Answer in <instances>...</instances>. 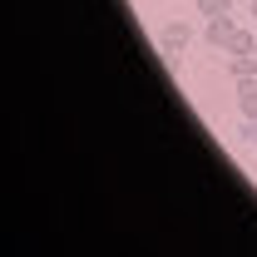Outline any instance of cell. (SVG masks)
I'll list each match as a JSON object with an SVG mask.
<instances>
[{
  "instance_id": "9c48e42d",
  "label": "cell",
  "mask_w": 257,
  "mask_h": 257,
  "mask_svg": "<svg viewBox=\"0 0 257 257\" xmlns=\"http://www.w3.org/2000/svg\"><path fill=\"white\" fill-rule=\"evenodd\" d=\"M232 5H237V0H232Z\"/></svg>"
},
{
  "instance_id": "6da1fadb",
  "label": "cell",
  "mask_w": 257,
  "mask_h": 257,
  "mask_svg": "<svg viewBox=\"0 0 257 257\" xmlns=\"http://www.w3.org/2000/svg\"><path fill=\"white\" fill-rule=\"evenodd\" d=\"M188 45H193V30H188V20H168V25L159 30V50H163V55H183Z\"/></svg>"
},
{
  "instance_id": "8992f818",
  "label": "cell",
  "mask_w": 257,
  "mask_h": 257,
  "mask_svg": "<svg viewBox=\"0 0 257 257\" xmlns=\"http://www.w3.org/2000/svg\"><path fill=\"white\" fill-rule=\"evenodd\" d=\"M252 50H257V35H247V30H237L232 45H227V55H252Z\"/></svg>"
},
{
  "instance_id": "ba28073f",
  "label": "cell",
  "mask_w": 257,
  "mask_h": 257,
  "mask_svg": "<svg viewBox=\"0 0 257 257\" xmlns=\"http://www.w3.org/2000/svg\"><path fill=\"white\" fill-rule=\"evenodd\" d=\"M252 149H257V124H252Z\"/></svg>"
},
{
  "instance_id": "52a82bcc",
  "label": "cell",
  "mask_w": 257,
  "mask_h": 257,
  "mask_svg": "<svg viewBox=\"0 0 257 257\" xmlns=\"http://www.w3.org/2000/svg\"><path fill=\"white\" fill-rule=\"evenodd\" d=\"M247 15H257V0H247Z\"/></svg>"
},
{
  "instance_id": "3957f363",
  "label": "cell",
  "mask_w": 257,
  "mask_h": 257,
  "mask_svg": "<svg viewBox=\"0 0 257 257\" xmlns=\"http://www.w3.org/2000/svg\"><path fill=\"white\" fill-rule=\"evenodd\" d=\"M227 74H232L237 84L257 79V55H227Z\"/></svg>"
},
{
  "instance_id": "277c9868",
  "label": "cell",
  "mask_w": 257,
  "mask_h": 257,
  "mask_svg": "<svg viewBox=\"0 0 257 257\" xmlns=\"http://www.w3.org/2000/svg\"><path fill=\"white\" fill-rule=\"evenodd\" d=\"M237 109H242V119H247V124H257V79L237 84Z\"/></svg>"
},
{
  "instance_id": "5b68a950",
  "label": "cell",
  "mask_w": 257,
  "mask_h": 257,
  "mask_svg": "<svg viewBox=\"0 0 257 257\" xmlns=\"http://www.w3.org/2000/svg\"><path fill=\"white\" fill-rule=\"evenodd\" d=\"M198 15L218 20V15H232V0H198Z\"/></svg>"
},
{
  "instance_id": "7a4b0ae2",
  "label": "cell",
  "mask_w": 257,
  "mask_h": 257,
  "mask_svg": "<svg viewBox=\"0 0 257 257\" xmlns=\"http://www.w3.org/2000/svg\"><path fill=\"white\" fill-rule=\"evenodd\" d=\"M232 35H237V25H232V15H218V20H208V45H213V50H223V55H227Z\"/></svg>"
}]
</instances>
